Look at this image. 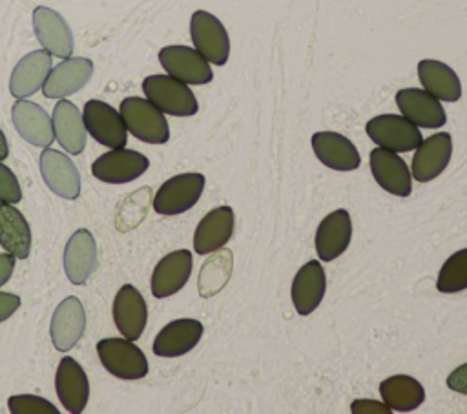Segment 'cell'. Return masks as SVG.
<instances>
[{"label": "cell", "mask_w": 467, "mask_h": 414, "mask_svg": "<svg viewBox=\"0 0 467 414\" xmlns=\"http://www.w3.org/2000/svg\"><path fill=\"white\" fill-rule=\"evenodd\" d=\"M146 98L155 104L162 113L173 117H192L197 113L199 104L188 84L173 78L171 75H150L142 80Z\"/></svg>", "instance_id": "2"}, {"label": "cell", "mask_w": 467, "mask_h": 414, "mask_svg": "<svg viewBox=\"0 0 467 414\" xmlns=\"http://www.w3.org/2000/svg\"><path fill=\"white\" fill-rule=\"evenodd\" d=\"M232 272V254L230 250H221L213 254L201 268L199 274V294L202 297L215 295L228 283Z\"/></svg>", "instance_id": "32"}, {"label": "cell", "mask_w": 467, "mask_h": 414, "mask_svg": "<svg viewBox=\"0 0 467 414\" xmlns=\"http://www.w3.org/2000/svg\"><path fill=\"white\" fill-rule=\"evenodd\" d=\"M0 201L16 204L22 201V190L15 173L0 160Z\"/></svg>", "instance_id": "36"}, {"label": "cell", "mask_w": 467, "mask_h": 414, "mask_svg": "<svg viewBox=\"0 0 467 414\" xmlns=\"http://www.w3.org/2000/svg\"><path fill=\"white\" fill-rule=\"evenodd\" d=\"M86 131L99 142L108 148H124L128 140V129L113 106L104 100L91 98L84 104L82 111Z\"/></svg>", "instance_id": "7"}, {"label": "cell", "mask_w": 467, "mask_h": 414, "mask_svg": "<svg viewBox=\"0 0 467 414\" xmlns=\"http://www.w3.org/2000/svg\"><path fill=\"white\" fill-rule=\"evenodd\" d=\"M20 306V297L9 292H0V323L11 317Z\"/></svg>", "instance_id": "39"}, {"label": "cell", "mask_w": 467, "mask_h": 414, "mask_svg": "<svg viewBox=\"0 0 467 414\" xmlns=\"http://www.w3.org/2000/svg\"><path fill=\"white\" fill-rule=\"evenodd\" d=\"M327 292V275L319 261L305 263L292 281V303L299 316L312 314L323 301Z\"/></svg>", "instance_id": "18"}, {"label": "cell", "mask_w": 467, "mask_h": 414, "mask_svg": "<svg viewBox=\"0 0 467 414\" xmlns=\"http://www.w3.org/2000/svg\"><path fill=\"white\" fill-rule=\"evenodd\" d=\"M97 266V244L89 230L78 228L64 248V272L73 285H84Z\"/></svg>", "instance_id": "27"}, {"label": "cell", "mask_w": 467, "mask_h": 414, "mask_svg": "<svg viewBox=\"0 0 467 414\" xmlns=\"http://www.w3.org/2000/svg\"><path fill=\"white\" fill-rule=\"evenodd\" d=\"M51 71V55L46 49H36L24 55L13 67L9 91L16 98H26L42 89Z\"/></svg>", "instance_id": "25"}, {"label": "cell", "mask_w": 467, "mask_h": 414, "mask_svg": "<svg viewBox=\"0 0 467 414\" xmlns=\"http://www.w3.org/2000/svg\"><path fill=\"white\" fill-rule=\"evenodd\" d=\"M352 239V221L347 210L339 208L319 223L316 230V252L321 261H334L350 244Z\"/></svg>", "instance_id": "22"}, {"label": "cell", "mask_w": 467, "mask_h": 414, "mask_svg": "<svg viewBox=\"0 0 467 414\" xmlns=\"http://www.w3.org/2000/svg\"><path fill=\"white\" fill-rule=\"evenodd\" d=\"M365 129L372 142H376L379 148H385L396 153L412 151L423 140L418 126L412 124L403 115L387 113V115L372 117L367 122Z\"/></svg>", "instance_id": "4"}, {"label": "cell", "mask_w": 467, "mask_h": 414, "mask_svg": "<svg viewBox=\"0 0 467 414\" xmlns=\"http://www.w3.org/2000/svg\"><path fill=\"white\" fill-rule=\"evenodd\" d=\"M113 321L126 339H139L148 321V308L142 294L133 285H124L113 301Z\"/></svg>", "instance_id": "23"}, {"label": "cell", "mask_w": 467, "mask_h": 414, "mask_svg": "<svg viewBox=\"0 0 467 414\" xmlns=\"http://www.w3.org/2000/svg\"><path fill=\"white\" fill-rule=\"evenodd\" d=\"M383 403L396 412H410L425 399V388L412 376L396 374L379 383Z\"/></svg>", "instance_id": "31"}, {"label": "cell", "mask_w": 467, "mask_h": 414, "mask_svg": "<svg viewBox=\"0 0 467 414\" xmlns=\"http://www.w3.org/2000/svg\"><path fill=\"white\" fill-rule=\"evenodd\" d=\"M102 367L120 379H140L148 374V359L142 350L126 337H104L97 343Z\"/></svg>", "instance_id": "3"}, {"label": "cell", "mask_w": 467, "mask_h": 414, "mask_svg": "<svg viewBox=\"0 0 467 414\" xmlns=\"http://www.w3.org/2000/svg\"><path fill=\"white\" fill-rule=\"evenodd\" d=\"M15 270V255L0 254V286L5 285Z\"/></svg>", "instance_id": "40"}, {"label": "cell", "mask_w": 467, "mask_h": 414, "mask_svg": "<svg viewBox=\"0 0 467 414\" xmlns=\"http://www.w3.org/2000/svg\"><path fill=\"white\" fill-rule=\"evenodd\" d=\"M396 104L401 115L407 117L418 128H441L447 120L440 100L425 89H400L396 93Z\"/></svg>", "instance_id": "20"}, {"label": "cell", "mask_w": 467, "mask_h": 414, "mask_svg": "<svg viewBox=\"0 0 467 414\" xmlns=\"http://www.w3.org/2000/svg\"><path fill=\"white\" fill-rule=\"evenodd\" d=\"M0 244L15 255V259H27L31 250L29 223L11 202L0 201Z\"/></svg>", "instance_id": "29"}, {"label": "cell", "mask_w": 467, "mask_h": 414, "mask_svg": "<svg viewBox=\"0 0 467 414\" xmlns=\"http://www.w3.org/2000/svg\"><path fill=\"white\" fill-rule=\"evenodd\" d=\"M53 131H55V139L58 140V144L73 155L82 153L84 146H86V126H84V119L80 109L66 100V98H58V102L53 108Z\"/></svg>", "instance_id": "28"}, {"label": "cell", "mask_w": 467, "mask_h": 414, "mask_svg": "<svg viewBox=\"0 0 467 414\" xmlns=\"http://www.w3.org/2000/svg\"><path fill=\"white\" fill-rule=\"evenodd\" d=\"M192 254L190 250H175L164 255L153 268L151 274V294L157 299L177 294L192 274Z\"/></svg>", "instance_id": "21"}, {"label": "cell", "mask_w": 467, "mask_h": 414, "mask_svg": "<svg viewBox=\"0 0 467 414\" xmlns=\"http://www.w3.org/2000/svg\"><path fill=\"white\" fill-rule=\"evenodd\" d=\"M11 119L18 135L29 144L47 148L55 140L53 120L36 102L18 98L11 108Z\"/></svg>", "instance_id": "15"}, {"label": "cell", "mask_w": 467, "mask_h": 414, "mask_svg": "<svg viewBox=\"0 0 467 414\" xmlns=\"http://www.w3.org/2000/svg\"><path fill=\"white\" fill-rule=\"evenodd\" d=\"M86 328V312L78 297H66L53 312L51 317V341L57 350L66 352L73 348L82 337Z\"/></svg>", "instance_id": "17"}, {"label": "cell", "mask_w": 467, "mask_h": 414, "mask_svg": "<svg viewBox=\"0 0 467 414\" xmlns=\"http://www.w3.org/2000/svg\"><path fill=\"white\" fill-rule=\"evenodd\" d=\"M40 173L53 193L71 201L80 195V173L66 153L46 148L40 153Z\"/></svg>", "instance_id": "12"}, {"label": "cell", "mask_w": 467, "mask_h": 414, "mask_svg": "<svg viewBox=\"0 0 467 414\" xmlns=\"http://www.w3.org/2000/svg\"><path fill=\"white\" fill-rule=\"evenodd\" d=\"M204 190V175L181 173L161 184L153 197V210L161 215H179L190 210Z\"/></svg>", "instance_id": "6"}, {"label": "cell", "mask_w": 467, "mask_h": 414, "mask_svg": "<svg viewBox=\"0 0 467 414\" xmlns=\"http://www.w3.org/2000/svg\"><path fill=\"white\" fill-rule=\"evenodd\" d=\"M312 150L319 162L330 170L352 171L359 168L361 157L350 139L336 131H317L310 139Z\"/></svg>", "instance_id": "16"}, {"label": "cell", "mask_w": 467, "mask_h": 414, "mask_svg": "<svg viewBox=\"0 0 467 414\" xmlns=\"http://www.w3.org/2000/svg\"><path fill=\"white\" fill-rule=\"evenodd\" d=\"M150 166L148 157L126 148H111L91 164L95 179L109 184H124L140 177Z\"/></svg>", "instance_id": "9"}, {"label": "cell", "mask_w": 467, "mask_h": 414, "mask_svg": "<svg viewBox=\"0 0 467 414\" xmlns=\"http://www.w3.org/2000/svg\"><path fill=\"white\" fill-rule=\"evenodd\" d=\"M436 288L441 294H456L467 288V248L445 259L438 274Z\"/></svg>", "instance_id": "33"}, {"label": "cell", "mask_w": 467, "mask_h": 414, "mask_svg": "<svg viewBox=\"0 0 467 414\" xmlns=\"http://www.w3.org/2000/svg\"><path fill=\"white\" fill-rule=\"evenodd\" d=\"M93 75V62L84 57H67L51 67L42 91L46 98H66L80 91Z\"/></svg>", "instance_id": "11"}, {"label": "cell", "mask_w": 467, "mask_h": 414, "mask_svg": "<svg viewBox=\"0 0 467 414\" xmlns=\"http://www.w3.org/2000/svg\"><path fill=\"white\" fill-rule=\"evenodd\" d=\"M418 77L425 91L438 100L456 102L462 97V84L451 66L440 60L423 58L418 62Z\"/></svg>", "instance_id": "30"}, {"label": "cell", "mask_w": 467, "mask_h": 414, "mask_svg": "<svg viewBox=\"0 0 467 414\" xmlns=\"http://www.w3.org/2000/svg\"><path fill=\"white\" fill-rule=\"evenodd\" d=\"M447 387L454 392L460 394H467V363L456 367L449 378H447Z\"/></svg>", "instance_id": "38"}, {"label": "cell", "mask_w": 467, "mask_h": 414, "mask_svg": "<svg viewBox=\"0 0 467 414\" xmlns=\"http://www.w3.org/2000/svg\"><path fill=\"white\" fill-rule=\"evenodd\" d=\"M190 36L193 47L212 64L223 66L230 57V38L223 22L202 9H197L190 20Z\"/></svg>", "instance_id": "5"}, {"label": "cell", "mask_w": 467, "mask_h": 414, "mask_svg": "<svg viewBox=\"0 0 467 414\" xmlns=\"http://www.w3.org/2000/svg\"><path fill=\"white\" fill-rule=\"evenodd\" d=\"M235 215L230 206H219L208 212L195 228L193 250L201 255L221 250L234 233Z\"/></svg>", "instance_id": "26"}, {"label": "cell", "mask_w": 467, "mask_h": 414, "mask_svg": "<svg viewBox=\"0 0 467 414\" xmlns=\"http://www.w3.org/2000/svg\"><path fill=\"white\" fill-rule=\"evenodd\" d=\"M120 117L126 129L148 144H164L170 139V126L164 113L148 98L126 97L120 102Z\"/></svg>", "instance_id": "1"}, {"label": "cell", "mask_w": 467, "mask_h": 414, "mask_svg": "<svg viewBox=\"0 0 467 414\" xmlns=\"http://www.w3.org/2000/svg\"><path fill=\"white\" fill-rule=\"evenodd\" d=\"M9 155V146H7V139L4 135V131L0 129V160H4Z\"/></svg>", "instance_id": "41"}, {"label": "cell", "mask_w": 467, "mask_h": 414, "mask_svg": "<svg viewBox=\"0 0 467 414\" xmlns=\"http://www.w3.org/2000/svg\"><path fill=\"white\" fill-rule=\"evenodd\" d=\"M159 62L168 75L184 84L201 86L213 78L210 62L195 47L166 46L159 51Z\"/></svg>", "instance_id": "8"}, {"label": "cell", "mask_w": 467, "mask_h": 414, "mask_svg": "<svg viewBox=\"0 0 467 414\" xmlns=\"http://www.w3.org/2000/svg\"><path fill=\"white\" fill-rule=\"evenodd\" d=\"M7 407L11 414H58V409L51 401L33 394L11 396Z\"/></svg>", "instance_id": "34"}, {"label": "cell", "mask_w": 467, "mask_h": 414, "mask_svg": "<svg viewBox=\"0 0 467 414\" xmlns=\"http://www.w3.org/2000/svg\"><path fill=\"white\" fill-rule=\"evenodd\" d=\"M452 155V139L447 131H440L421 140L412 157L410 175L418 182H429L445 171Z\"/></svg>", "instance_id": "13"}, {"label": "cell", "mask_w": 467, "mask_h": 414, "mask_svg": "<svg viewBox=\"0 0 467 414\" xmlns=\"http://www.w3.org/2000/svg\"><path fill=\"white\" fill-rule=\"evenodd\" d=\"M33 29L38 44L46 49L51 57L67 58L73 55V33L55 9L38 5L33 11Z\"/></svg>", "instance_id": "10"}, {"label": "cell", "mask_w": 467, "mask_h": 414, "mask_svg": "<svg viewBox=\"0 0 467 414\" xmlns=\"http://www.w3.org/2000/svg\"><path fill=\"white\" fill-rule=\"evenodd\" d=\"M202 323L197 319H175L170 321L166 326L153 339V354L161 357H177L188 354L202 337Z\"/></svg>", "instance_id": "24"}, {"label": "cell", "mask_w": 467, "mask_h": 414, "mask_svg": "<svg viewBox=\"0 0 467 414\" xmlns=\"http://www.w3.org/2000/svg\"><path fill=\"white\" fill-rule=\"evenodd\" d=\"M144 190H146V188H144ZM144 190H140V191L130 195V197L124 201V204L120 206V212H119V217H117V226H119L120 232L124 230V224H126L130 213H135L137 223H140V221L144 219V215H146V212H148V201H150V195H148L146 199H140L142 193H144Z\"/></svg>", "instance_id": "35"}, {"label": "cell", "mask_w": 467, "mask_h": 414, "mask_svg": "<svg viewBox=\"0 0 467 414\" xmlns=\"http://www.w3.org/2000/svg\"><path fill=\"white\" fill-rule=\"evenodd\" d=\"M350 410L352 414H390V409L385 405V403H379V401H374V399H356L352 401L350 405Z\"/></svg>", "instance_id": "37"}, {"label": "cell", "mask_w": 467, "mask_h": 414, "mask_svg": "<svg viewBox=\"0 0 467 414\" xmlns=\"http://www.w3.org/2000/svg\"><path fill=\"white\" fill-rule=\"evenodd\" d=\"M370 171L376 182L396 197H409L412 191V175L405 160L390 150L374 148L370 151Z\"/></svg>", "instance_id": "14"}, {"label": "cell", "mask_w": 467, "mask_h": 414, "mask_svg": "<svg viewBox=\"0 0 467 414\" xmlns=\"http://www.w3.org/2000/svg\"><path fill=\"white\" fill-rule=\"evenodd\" d=\"M55 388L60 403L71 414H80L89 398V383L84 368L73 357H62L55 376Z\"/></svg>", "instance_id": "19"}]
</instances>
